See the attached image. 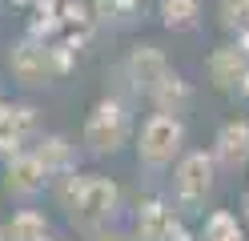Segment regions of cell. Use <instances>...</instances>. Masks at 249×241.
Returning <instances> with one entry per match:
<instances>
[{"label":"cell","instance_id":"obj_1","mask_svg":"<svg viewBox=\"0 0 249 241\" xmlns=\"http://www.w3.org/2000/svg\"><path fill=\"white\" fill-rule=\"evenodd\" d=\"M56 205L69 213L76 229L97 233L105 225H113L117 209H121V189H117V181H108L101 173L72 169L65 177H56Z\"/></svg>","mask_w":249,"mask_h":241},{"label":"cell","instance_id":"obj_2","mask_svg":"<svg viewBox=\"0 0 249 241\" xmlns=\"http://www.w3.org/2000/svg\"><path fill=\"white\" fill-rule=\"evenodd\" d=\"M181 153H185V121L173 112H149L137 129V161L145 169L161 173V169H173Z\"/></svg>","mask_w":249,"mask_h":241},{"label":"cell","instance_id":"obj_3","mask_svg":"<svg viewBox=\"0 0 249 241\" xmlns=\"http://www.w3.org/2000/svg\"><path fill=\"white\" fill-rule=\"evenodd\" d=\"M85 149L92 157H113L121 153L124 145L133 137V112L129 105L121 101V96H101L97 105H92L89 121H85Z\"/></svg>","mask_w":249,"mask_h":241},{"label":"cell","instance_id":"obj_4","mask_svg":"<svg viewBox=\"0 0 249 241\" xmlns=\"http://www.w3.org/2000/svg\"><path fill=\"white\" fill-rule=\"evenodd\" d=\"M8 69L12 76L20 80V85H49V80H56L60 73L69 69V56H65V48H56V44H40V40H20V44H12V53H8Z\"/></svg>","mask_w":249,"mask_h":241},{"label":"cell","instance_id":"obj_5","mask_svg":"<svg viewBox=\"0 0 249 241\" xmlns=\"http://www.w3.org/2000/svg\"><path fill=\"white\" fill-rule=\"evenodd\" d=\"M213 181H217V161L213 153H181L173 161V197L181 209H197L205 205V197L213 193Z\"/></svg>","mask_w":249,"mask_h":241},{"label":"cell","instance_id":"obj_6","mask_svg":"<svg viewBox=\"0 0 249 241\" xmlns=\"http://www.w3.org/2000/svg\"><path fill=\"white\" fill-rule=\"evenodd\" d=\"M169 69H173V64H169V56L161 53L157 44H137V48H129V56L121 60L124 89H129L133 96H149L153 89L161 85V76Z\"/></svg>","mask_w":249,"mask_h":241},{"label":"cell","instance_id":"obj_7","mask_svg":"<svg viewBox=\"0 0 249 241\" xmlns=\"http://www.w3.org/2000/svg\"><path fill=\"white\" fill-rule=\"evenodd\" d=\"M53 177L44 173V165L36 161L33 149H17L8 153V169H4V193L17 201H33L44 193V185H49Z\"/></svg>","mask_w":249,"mask_h":241},{"label":"cell","instance_id":"obj_8","mask_svg":"<svg viewBox=\"0 0 249 241\" xmlns=\"http://www.w3.org/2000/svg\"><path fill=\"white\" fill-rule=\"evenodd\" d=\"M205 73H209V85L221 89V93H237V85L249 73V53L241 44H217L213 53L205 56Z\"/></svg>","mask_w":249,"mask_h":241},{"label":"cell","instance_id":"obj_9","mask_svg":"<svg viewBox=\"0 0 249 241\" xmlns=\"http://www.w3.org/2000/svg\"><path fill=\"white\" fill-rule=\"evenodd\" d=\"M213 161L221 165L225 173H241L249 165V121L233 117L217 129L213 137Z\"/></svg>","mask_w":249,"mask_h":241},{"label":"cell","instance_id":"obj_10","mask_svg":"<svg viewBox=\"0 0 249 241\" xmlns=\"http://www.w3.org/2000/svg\"><path fill=\"white\" fill-rule=\"evenodd\" d=\"M36 133V109L33 105H8L0 101V153L24 149V141Z\"/></svg>","mask_w":249,"mask_h":241},{"label":"cell","instance_id":"obj_11","mask_svg":"<svg viewBox=\"0 0 249 241\" xmlns=\"http://www.w3.org/2000/svg\"><path fill=\"white\" fill-rule=\"evenodd\" d=\"M177 225L181 221L173 213V205L161 201V197H145L137 205V241H165Z\"/></svg>","mask_w":249,"mask_h":241},{"label":"cell","instance_id":"obj_12","mask_svg":"<svg viewBox=\"0 0 249 241\" xmlns=\"http://www.w3.org/2000/svg\"><path fill=\"white\" fill-rule=\"evenodd\" d=\"M33 153H36V161L44 165V173H49V177H65V173L76 169V149L69 145V137H60V133L36 137Z\"/></svg>","mask_w":249,"mask_h":241},{"label":"cell","instance_id":"obj_13","mask_svg":"<svg viewBox=\"0 0 249 241\" xmlns=\"http://www.w3.org/2000/svg\"><path fill=\"white\" fill-rule=\"evenodd\" d=\"M149 101H153L157 112H173V117H181V112L193 105V85H189L177 69H169V73L161 76V85L149 93Z\"/></svg>","mask_w":249,"mask_h":241},{"label":"cell","instance_id":"obj_14","mask_svg":"<svg viewBox=\"0 0 249 241\" xmlns=\"http://www.w3.org/2000/svg\"><path fill=\"white\" fill-rule=\"evenodd\" d=\"M157 12H161V24L173 32H193L201 24V16H205L201 0H161Z\"/></svg>","mask_w":249,"mask_h":241},{"label":"cell","instance_id":"obj_15","mask_svg":"<svg viewBox=\"0 0 249 241\" xmlns=\"http://www.w3.org/2000/svg\"><path fill=\"white\" fill-rule=\"evenodd\" d=\"M49 237V217L40 209H17L4 229V241H44Z\"/></svg>","mask_w":249,"mask_h":241},{"label":"cell","instance_id":"obj_16","mask_svg":"<svg viewBox=\"0 0 249 241\" xmlns=\"http://www.w3.org/2000/svg\"><path fill=\"white\" fill-rule=\"evenodd\" d=\"M201 241H241L237 217H233L229 209H217V213H209L205 225H201Z\"/></svg>","mask_w":249,"mask_h":241},{"label":"cell","instance_id":"obj_17","mask_svg":"<svg viewBox=\"0 0 249 241\" xmlns=\"http://www.w3.org/2000/svg\"><path fill=\"white\" fill-rule=\"evenodd\" d=\"M221 24L229 32L249 28V0H221Z\"/></svg>","mask_w":249,"mask_h":241},{"label":"cell","instance_id":"obj_18","mask_svg":"<svg viewBox=\"0 0 249 241\" xmlns=\"http://www.w3.org/2000/svg\"><path fill=\"white\" fill-rule=\"evenodd\" d=\"M92 241H129V237H124V233H117V229H108V225H105V229H97V233H92Z\"/></svg>","mask_w":249,"mask_h":241},{"label":"cell","instance_id":"obj_19","mask_svg":"<svg viewBox=\"0 0 249 241\" xmlns=\"http://www.w3.org/2000/svg\"><path fill=\"white\" fill-rule=\"evenodd\" d=\"M241 217H245V221H249V189H245V193H241Z\"/></svg>","mask_w":249,"mask_h":241},{"label":"cell","instance_id":"obj_20","mask_svg":"<svg viewBox=\"0 0 249 241\" xmlns=\"http://www.w3.org/2000/svg\"><path fill=\"white\" fill-rule=\"evenodd\" d=\"M0 241H4V229H0Z\"/></svg>","mask_w":249,"mask_h":241},{"label":"cell","instance_id":"obj_21","mask_svg":"<svg viewBox=\"0 0 249 241\" xmlns=\"http://www.w3.org/2000/svg\"><path fill=\"white\" fill-rule=\"evenodd\" d=\"M44 241H56V237H44Z\"/></svg>","mask_w":249,"mask_h":241}]
</instances>
